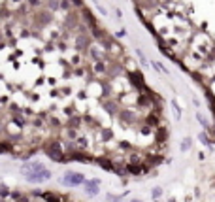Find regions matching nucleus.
Instances as JSON below:
<instances>
[{"mask_svg": "<svg viewBox=\"0 0 215 202\" xmlns=\"http://www.w3.org/2000/svg\"><path fill=\"white\" fill-rule=\"evenodd\" d=\"M51 178V172L49 170H34V172H28L27 174V179L32 181V183H36V181H44V179H49Z\"/></svg>", "mask_w": 215, "mask_h": 202, "instance_id": "obj_1", "label": "nucleus"}, {"mask_svg": "<svg viewBox=\"0 0 215 202\" xmlns=\"http://www.w3.org/2000/svg\"><path fill=\"white\" fill-rule=\"evenodd\" d=\"M47 153L53 160H62V157H60L62 153H60V144L59 142H51L47 146Z\"/></svg>", "mask_w": 215, "mask_h": 202, "instance_id": "obj_2", "label": "nucleus"}, {"mask_svg": "<svg viewBox=\"0 0 215 202\" xmlns=\"http://www.w3.org/2000/svg\"><path fill=\"white\" fill-rule=\"evenodd\" d=\"M64 181H66V183H72V185H81V183H85V178H83V174L66 172V176H64Z\"/></svg>", "mask_w": 215, "mask_h": 202, "instance_id": "obj_3", "label": "nucleus"}, {"mask_svg": "<svg viewBox=\"0 0 215 202\" xmlns=\"http://www.w3.org/2000/svg\"><path fill=\"white\" fill-rule=\"evenodd\" d=\"M98 185H100V179H89V181H85V193L87 195H91V196H94V195H98Z\"/></svg>", "mask_w": 215, "mask_h": 202, "instance_id": "obj_4", "label": "nucleus"}, {"mask_svg": "<svg viewBox=\"0 0 215 202\" xmlns=\"http://www.w3.org/2000/svg\"><path fill=\"white\" fill-rule=\"evenodd\" d=\"M34 170H44V164L42 163H27L23 166V172L28 174V172H34Z\"/></svg>", "mask_w": 215, "mask_h": 202, "instance_id": "obj_5", "label": "nucleus"}, {"mask_svg": "<svg viewBox=\"0 0 215 202\" xmlns=\"http://www.w3.org/2000/svg\"><path fill=\"white\" fill-rule=\"evenodd\" d=\"M98 163H100V166H102V168H106V170H108V172H113V170H115L113 163H111V160H108V159H100Z\"/></svg>", "mask_w": 215, "mask_h": 202, "instance_id": "obj_6", "label": "nucleus"}, {"mask_svg": "<svg viewBox=\"0 0 215 202\" xmlns=\"http://www.w3.org/2000/svg\"><path fill=\"white\" fill-rule=\"evenodd\" d=\"M42 196L47 202H62V196H57V195H53V193H44Z\"/></svg>", "mask_w": 215, "mask_h": 202, "instance_id": "obj_7", "label": "nucleus"}, {"mask_svg": "<svg viewBox=\"0 0 215 202\" xmlns=\"http://www.w3.org/2000/svg\"><path fill=\"white\" fill-rule=\"evenodd\" d=\"M166 136H168V132L164 131V128H161V131H158V142L164 144V142H166Z\"/></svg>", "mask_w": 215, "mask_h": 202, "instance_id": "obj_8", "label": "nucleus"}, {"mask_svg": "<svg viewBox=\"0 0 215 202\" xmlns=\"http://www.w3.org/2000/svg\"><path fill=\"white\" fill-rule=\"evenodd\" d=\"M189 147H191V140L187 138V140H183V142H181V151H187Z\"/></svg>", "mask_w": 215, "mask_h": 202, "instance_id": "obj_9", "label": "nucleus"}, {"mask_svg": "<svg viewBox=\"0 0 215 202\" xmlns=\"http://www.w3.org/2000/svg\"><path fill=\"white\" fill-rule=\"evenodd\" d=\"M161 195H162V189H158V187H157V189H153V196H155V200H157Z\"/></svg>", "mask_w": 215, "mask_h": 202, "instance_id": "obj_10", "label": "nucleus"}, {"mask_svg": "<svg viewBox=\"0 0 215 202\" xmlns=\"http://www.w3.org/2000/svg\"><path fill=\"white\" fill-rule=\"evenodd\" d=\"M13 121L17 123L19 127H25V119H21V117H13Z\"/></svg>", "mask_w": 215, "mask_h": 202, "instance_id": "obj_11", "label": "nucleus"}, {"mask_svg": "<svg viewBox=\"0 0 215 202\" xmlns=\"http://www.w3.org/2000/svg\"><path fill=\"white\" fill-rule=\"evenodd\" d=\"M12 146H8V144H0V151H9Z\"/></svg>", "mask_w": 215, "mask_h": 202, "instance_id": "obj_12", "label": "nucleus"}, {"mask_svg": "<svg viewBox=\"0 0 215 202\" xmlns=\"http://www.w3.org/2000/svg\"><path fill=\"white\" fill-rule=\"evenodd\" d=\"M0 195H2V196H6V195H9V191H8L6 187H2V185H0Z\"/></svg>", "mask_w": 215, "mask_h": 202, "instance_id": "obj_13", "label": "nucleus"}, {"mask_svg": "<svg viewBox=\"0 0 215 202\" xmlns=\"http://www.w3.org/2000/svg\"><path fill=\"white\" fill-rule=\"evenodd\" d=\"M108 198H110L111 202H117V200L121 198V196H115V195H108Z\"/></svg>", "mask_w": 215, "mask_h": 202, "instance_id": "obj_14", "label": "nucleus"}, {"mask_svg": "<svg viewBox=\"0 0 215 202\" xmlns=\"http://www.w3.org/2000/svg\"><path fill=\"white\" fill-rule=\"evenodd\" d=\"M70 123H72V127H79V119H72Z\"/></svg>", "mask_w": 215, "mask_h": 202, "instance_id": "obj_15", "label": "nucleus"}, {"mask_svg": "<svg viewBox=\"0 0 215 202\" xmlns=\"http://www.w3.org/2000/svg\"><path fill=\"white\" fill-rule=\"evenodd\" d=\"M200 140H202V142H204V144H209V140L206 138V134H200Z\"/></svg>", "mask_w": 215, "mask_h": 202, "instance_id": "obj_16", "label": "nucleus"}, {"mask_svg": "<svg viewBox=\"0 0 215 202\" xmlns=\"http://www.w3.org/2000/svg\"><path fill=\"white\" fill-rule=\"evenodd\" d=\"M96 72H104V66H102V63L96 64Z\"/></svg>", "mask_w": 215, "mask_h": 202, "instance_id": "obj_17", "label": "nucleus"}, {"mask_svg": "<svg viewBox=\"0 0 215 202\" xmlns=\"http://www.w3.org/2000/svg\"><path fill=\"white\" fill-rule=\"evenodd\" d=\"M60 6H62V9H68V2L64 0V2H60Z\"/></svg>", "mask_w": 215, "mask_h": 202, "instance_id": "obj_18", "label": "nucleus"}, {"mask_svg": "<svg viewBox=\"0 0 215 202\" xmlns=\"http://www.w3.org/2000/svg\"><path fill=\"white\" fill-rule=\"evenodd\" d=\"M30 2H32V6H38V4H40V0H30Z\"/></svg>", "mask_w": 215, "mask_h": 202, "instance_id": "obj_19", "label": "nucleus"}, {"mask_svg": "<svg viewBox=\"0 0 215 202\" xmlns=\"http://www.w3.org/2000/svg\"><path fill=\"white\" fill-rule=\"evenodd\" d=\"M132 202H140V200H132Z\"/></svg>", "mask_w": 215, "mask_h": 202, "instance_id": "obj_20", "label": "nucleus"}]
</instances>
